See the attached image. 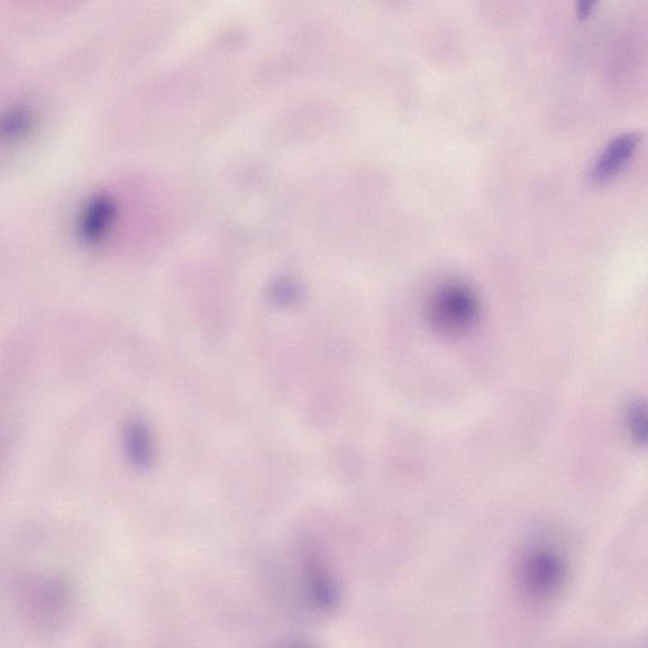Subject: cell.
I'll return each instance as SVG.
<instances>
[{
	"label": "cell",
	"instance_id": "cell-4",
	"mask_svg": "<svg viewBox=\"0 0 648 648\" xmlns=\"http://www.w3.org/2000/svg\"><path fill=\"white\" fill-rule=\"evenodd\" d=\"M628 426L638 442L648 443V407L635 403L629 408Z\"/></svg>",
	"mask_w": 648,
	"mask_h": 648
},
{
	"label": "cell",
	"instance_id": "cell-1",
	"mask_svg": "<svg viewBox=\"0 0 648 648\" xmlns=\"http://www.w3.org/2000/svg\"><path fill=\"white\" fill-rule=\"evenodd\" d=\"M566 577H568L566 560L551 546H536L526 555L520 570L526 595L536 601H546L559 596Z\"/></svg>",
	"mask_w": 648,
	"mask_h": 648
},
{
	"label": "cell",
	"instance_id": "cell-2",
	"mask_svg": "<svg viewBox=\"0 0 648 648\" xmlns=\"http://www.w3.org/2000/svg\"><path fill=\"white\" fill-rule=\"evenodd\" d=\"M641 137L637 133H624L611 140L590 171L595 185H606L615 179L632 159Z\"/></svg>",
	"mask_w": 648,
	"mask_h": 648
},
{
	"label": "cell",
	"instance_id": "cell-5",
	"mask_svg": "<svg viewBox=\"0 0 648 648\" xmlns=\"http://www.w3.org/2000/svg\"><path fill=\"white\" fill-rule=\"evenodd\" d=\"M599 0H575L577 16L580 21H586L591 16Z\"/></svg>",
	"mask_w": 648,
	"mask_h": 648
},
{
	"label": "cell",
	"instance_id": "cell-3",
	"mask_svg": "<svg viewBox=\"0 0 648 648\" xmlns=\"http://www.w3.org/2000/svg\"><path fill=\"white\" fill-rule=\"evenodd\" d=\"M127 449L136 463L148 465L151 460V441L148 430L141 423L130 427L127 432Z\"/></svg>",
	"mask_w": 648,
	"mask_h": 648
}]
</instances>
